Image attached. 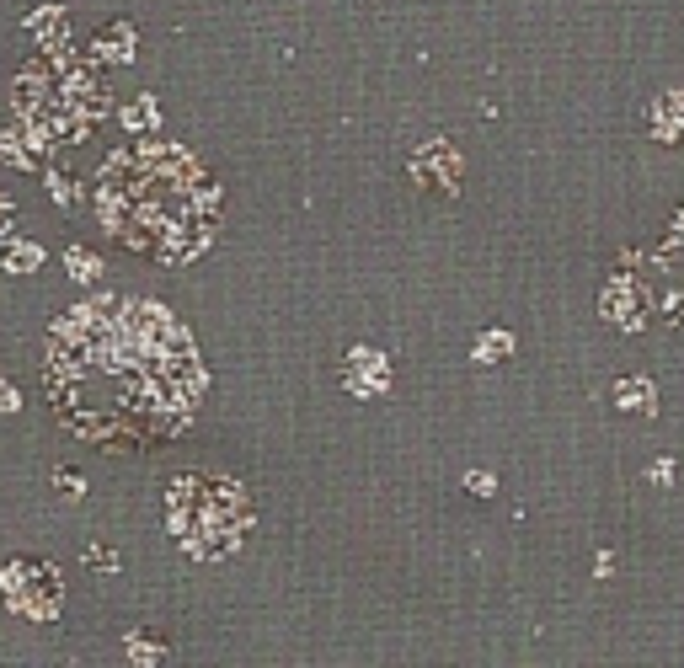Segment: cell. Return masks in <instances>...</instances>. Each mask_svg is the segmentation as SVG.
Here are the masks:
<instances>
[{"instance_id": "cell-3", "label": "cell", "mask_w": 684, "mask_h": 668, "mask_svg": "<svg viewBox=\"0 0 684 668\" xmlns=\"http://www.w3.org/2000/svg\"><path fill=\"white\" fill-rule=\"evenodd\" d=\"M257 508L252 492L236 476H214V471H188L166 487V530L188 556L198 562H225L241 551L246 530H252Z\"/></svg>"}, {"instance_id": "cell-2", "label": "cell", "mask_w": 684, "mask_h": 668, "mask_svg": "<svg viewBox=\"0 0 684 668\" xmlns=\"http://www.w3.org/2000/svg\"><path fill=\"white\" fill-rule=\"evenodd\" d=\"M91 209L118 246L161 262V268H177V262L209 252L225 214V193L193 150L139 145L102 161L97 182H91Z\"/></svg>"}, {"instance_id": "cell-9", "label": "cell", "mask_w": 684, "mask_h": 668, "mask_svg": "<svg viewBox=\"0 0 684 668\" xmlns=\"http://www.w3.org/2000/svg\"><path fill=\"white\" fill-rule=\"evenodd\" d=\"M54 487H59V492H70V497H81V492H86V481L75 476V471H54Z\"/></svg>"}, {"instance_id": "cell-6", "label": "cell", "mask_w": 684, "mask_h": 668, "mask_svg": "<svg viewBox=\"0 0 684 668\" xmlns=\"http://www.w3.org/2000/svg\"><path fill=\"white\" fill-rule=\"evenodd\" d=\"M342 380H348V391L375 396V391H385V385H391V364H385L375 348H359V353L348 359V369H342Z\"/></svg>"}, {"instance_id": "cell-10", "label": "cell", "mask_w": 684, "mask_h": 668, "mask_svg": "<svg viewBox=\"0 0 684 668\" xmlns=\"http://www.w3.org/2000/svg\"><path fill=\"white\" fill-rule=\"evenodd\" d=\"M11 268H17V273H27V268H33V262H38V252H33V246H11Z\"/></svg>"}, {"instance_id": "cell-4", "label": "cell", "mask_w": 684, "mask_h": 668, "mask_svg": "<svg viewBox=\"0 0 684 668\" xmlns=\"http://www.w3.org/2000/svg\"><path fill=\"white\" fill-rule=\"evenodd\" d=\"M0 599H6L11 615L33 620V626H49L65 610V572L43 556H11L0 567Z\"/></svg>"}, {"instance_id": "cell-7", "label": "cell", "mask_w": 684, "mask_h": 668, "mask_svg": "<svg viewBox=\"0 0 684 668\" xmlns=\"http://www.w3.org/2000/svg\"><path fill=\"white\" fill-rule=\"evenodd\" d=\"M11 236H17V204H11V193L0 188V246H11Z\"/></svg>"}, {"instance_id": "cell-1", "label": "cell", "mask_w": 684, "mask_h": 668, "mask_svg": "<svg viewBox=\"0 0 684 668\" xmlns=\"http://www.w3.org/2000/svg\"><path fill=\"white\" fill-rule=\"evenodd\" d=\"M43 396L75 439L155 449L188 428L204 369L171 310L102 294L54 321L43 343Z\"/></svg>"}, {"instance_id": "cell-5", "label": "cell", "mask_w": 684, "mask_h": 668, "mask_svg": "<svg viewBox=\"0 0 684 668\" xmlns=\"http://www.w3.org/2000/svg\"><path fill=\"white\" fill-rule=\"evenodd\" d=\"M134 22H123V17H113V22H102V33L91 38V59L97 65H107V70H118V65H129L134 59Z\"/></svg>"}, {"instance_id": "cell-11", "label": "cell", "mask_w": 684, "mask_h": 668, "mask_svg": "<svg viewBox=\"0 0 684 668\" xmlns=\"http://www.w3.org/2000/svg\"><path fill=\"white\" fill-rule=\"evenodd\" d=\"M86 562H91V567H118V556L107 551V546H91V551H86Z\"/></svg>"}, {"instance_id": "cell-8", "label": "cell", "mask_w": 684, "mask_h": 668, "mask_svg": "<svg viewBox=\"0 0 684 668\" xmlns=\"http://www.w3.org/2000/svg\"><path fill=\"white\" fill-rule=\"evenodd\" d=\"M70 273H75V278H97L102 268H97V257H86V252H70Z\"/></svg>"}]
</instances>
